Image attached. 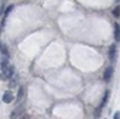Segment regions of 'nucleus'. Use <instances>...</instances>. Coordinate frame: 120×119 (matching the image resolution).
<instances>
[{"instance_id": "13", "label": "nucleus", "mask_w": 120, "mask_h": 119, "mask_svg": "<svg viewBox=\"0 0 120 119\" xmlns=\"http://www.w3.org/2000/svg\"><path fill=\"white\" fill-rule=\"evenodd\" d=\"M113 118H114V119H119V118H120V112H116V113H114V116H113Z\"/></svg>"}, {"instance_id": "8", "label": "nucleus", "mask_w": 120, "mask_h": 119, "mask_svg": "<svg viewBox=\"0 0 120 119\" xmlns=\"http://www.w3.org/2000/svg\"><path fill=\"white\" fill-rule=\"evenodd\" d=\"M23 96H24V87L20 86V87H19V96H17V100L20 102V100L23 99Z\"/></svg>"}, {"instance_id": "2", "label": "nucleus", "mask_w": 120, "mask_h": 119, "mask_svg": "<svg viewBox=\"0 0 120 119\" xmlns=\"http://www.w3.org/2000/svg\"><path fill=\"white\" fill-rule=\"evenodd\" d=\"M109 59L112 62H114L117 59V46H116V44H112L110 49H109Z\"/></svg>"}, {"instance_id": "11", "label": "nucleus", "mask_w": 120, "mask_h": 119, "mask_svg": "<svg viewBox=\"0 0 120 119\" xmlns=\"http://www.w3.org/2000/svg\"><path fill=\"white\" fill-rule=\"evenodd\" d=\"M113 16H114V17H119V16H120V6H116V7L113 9Z\"/></svg>"}, {"instance_id": "4", "label": "nucleus", "mask_w": 120, "mask_h": 119, "mask_svg": "<svg viewBox=\"0 0 120 119\" xmlns=\"http://www.w3.org/2000/svg\"><path fill=\"white\" fill-rule=\"evenodd\" d=\"M112 76H113V67L110 66V67H107L106 70H104V75H103V79H104V82H110Z\"/></svg>"}, {"instance_id": "3", "label": "nucleus", "mask_w": 120, "mask_h": 119, "mask_svg": "<svg viewBox=\"0 0 120 119\" xmlns=\"http://www.w3.org/2000/svg\"><path fill=\"white\" fill-rule=\"evenodd\" d=\"M13 99H14V95L11 91H6L3 93V102L4 103H10V102H13Z\"/></svg>"}, {"instance_id": "1", "label": "nucleus", "mask_w": 120, "mask_h": 119, "mask_svg": "<svg viewBox=\"0 0 120 119\" xmlns=\"http://www.w3.org/2000/svg\"><path fill=\"white\" fill-rule=\"evenodd\" d=\"M13 75H14V66L9 63L7 56H4V59L2 60V79L3 80H10Z\"/></svg>"}, {"instance_id": "6", "label": "nucleus", "mask_w": 120, "mask_h": 119, "mask_svg": "<svg viewBox=\"0 0 120 119\" xmlns=\"http://www.w3.org/2000/svg\"><path fill=\"white\" fill-rule=\"evenodd\" d=\"M109 98H110V91H106V92H104V96H103V99H101L100 108H104V106L107 105V100H109Z\"/></svg>"}, {"instance_id": "12", "label": "nucleus", "mask_w": 120, "mask_h": 119, "mask_svg": "<svg viewBox=\"0 0 120 119\" xmlns=\"http://www.w3.org/2000/svg\"><path fill=\"white\" fill-rule=\"evenodd\" d=\"M16 85H17V79H16V78H14V79H11V80L9 82V86H10V87H13V86H16Z\"/></svg>"}, {"instance_id": "9", "label": "nucleus", "mask_w": 120, "mask_h": 119, "mask_svg": "<svg viewBox=\"0 0 120 119\" xmlns=\"http://www.w3.org/2000/svg\"><path fill=\"white\" fill-rule=\"evenodd\" d=\"M0 50H2V53H3L4 56H9V52H7V48H6L4 43H0Z\"/></svg>"}, {"instance_id": "7", "label": "nucleus", "mask_w": 120, "mask_h": 119, "mask_svg": "<svg viewBox=\"0 0 120 119\" xmlns=\"http://www.w3.org/2000/svg\"><path fill=\"white\" fill-rule=\"evenodd\" d=\"M22 113H23V106H22V105H19L16 109L13 111V113H11V116H10V118H19Z\"/></svg>"}, {"instance_id": "5", "label": "nucleus", "mask_w": 120, "mask_h": 119, "mask_svg": "<svg viewBox=\"0 0 120 119\" xmlns=\"http://www.w3.org/2000/svg\"><path fill=\"white\" fill-rule=\"evenodd\" d=\"M113 29H114V40L116 42H120V24L119 23H114Z\"/></svg>"}, {"instance_id": "10", "label": "nucleus", "mask_w": 120, "mask_h": 119, "mask_svg": "<svg viewBox=\"0 0 120 119\" xmlns=\"http://www.w3.org/2000/svg\"><path fill=\"white\" fill-rule=\"evenodd\" d=\"M13 10V6H9L7 9H6V12H4V17H3V23L6 22V19H7V16H9V13Z\"/></svg>"}, {"instance_id": "14", "label": "nucleus", "mask_w": 120, "mask_h": 119, "mask_svg": "<svg viewBox=\"0 0 120 119\" xmlns=\"http://www.w3.org/2000/svg\"><path fill=\"white\" fill-rule=\"evenodd\" d=\"M119 2H120V0H116V3H119Z\"/></svg>"}]
</instances>
